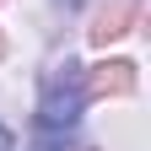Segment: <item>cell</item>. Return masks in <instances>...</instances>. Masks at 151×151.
I'll return each mask as SVG.
<instances>
[{
	"instance_id": "cell-1",
	"label": "cell",
	"mask_w": 151,
	"mask_h": 151,
	"mask_svg": "<svg viewBox=\"0 0 151 151\" xmlns=\"http://www.w3.org/2000/svg\"><path fill=\"white\" fill-rule=\"evenodd\" d=\"M60 70H65V76H54V81L43 86V103H38V129L70 135L76 119H81L86 92H81V70H76V65H60Z\"/></svg>"
},
{
	"instance_id": "cell-2",
	"label": "cell",
	"mask_w": 151,
	"mask_h": 151,
	"mask_svg": "<svg viewBox=\"0 0 151 151\" xmlns=\"http://www.w3.org/2000/svg\"><path fill=\"white\" fill-rule=\"evenodd\" d=\"M32 151H70V135H54V129H38Z\"/></svg>"
},
{
	"instance_id": "cell-3",
	"label": "cell",
	"mask_w": 151,
	"mask_h": 151,
	"mask_svg": "<svg viewBox=\"0 0 151 151\" xmlns=\"http://www.w3.org/2000/svg\"><path fill=\"white\" fill-rule=\"evenodd\" d=\"M0 151H16V135H11L6 124H0Z\"/></svg>"
}]
</instances>
